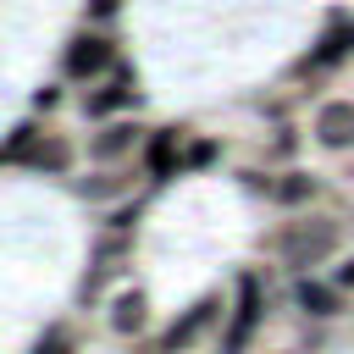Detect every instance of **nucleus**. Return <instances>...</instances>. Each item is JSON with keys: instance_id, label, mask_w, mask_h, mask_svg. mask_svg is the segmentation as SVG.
I'll use <instances>...</instances> for the list:
<instances>
[{"instance_id": "f257e3e1", "label": "nucleus", "mask_w": 354, "mask_h": 354, "mask_svg": "<svg viewBox=\"0 0 354 354\" xmlns=\"http://www.w3.org/2000/svg\"><path fill=\"white\" fill-rule=\"evenodd\" d=\"M111 55H116V50H111L105 33H77V39L66 44V61H61V66H66L72 83H94V77L111 66Z\"/></svg>"}, {"instance_id": "f03ea898", "label": "nucleus", "mask_w": 354, "mask_h": 354, "mask_svg": "<svg viewBox=\"0 0 354 354\" xmlns=\"http://www.w3.org/2000/svg\"><path fill=\"white\" fill-rule=\"evenodd\" d=\"M133 105V83L127 77H105V83H94L88 94H83V111L88 116H116V111H127Z\"/></svg>"}, {"instance_id": "7ed1b4c3", "label": "nucleus", "mask_w": 354, "mask_h": 354, "mask_svg": "<svg viewBox=\"0 0 354 354\" xmlns=\"http://www.w3.org/2000/svg\"><path fill=\"white\" fill-rule=\"evenodd\" d=\"M210 321H216V304H199L194 315H183L171 332H160V337H155V354H183V348H188V343H194Z\"/></svg>"}, {"instance_id": "20e7f679", "label": "nucleus", "mask_w": 354, "mask_h": 354, "mask_svg": "<svg viewBox=\"0 0 354 354\" xmlns=\"http://www.w3.org/2000/svg\"><path fill=\"white\" fill-rule=\"evenodd\" d=\"M293 299H299L304 315H337V310H343V293L332 288V277H326V282H299Z\"/></svg>"}, {"instance_id": "39448f33", "label": "nucleus", "mask_w": 354, "mask_h": 354, "mask_svg": "<svg viewBox=\"0 0 354 354\" xmlns=\"http://www.w3.org/2000/svg\"><path fill=\"white\" fill-rule=\"evenodd\" d=\"M138 144V127L133 122H105L100 133H94V160H116V155H127Z\"/></svg>"}, {"instance_id": "423d86ee", "label": "nucleus", "mask_w": 354, "mask_h": 354, "mask_svg": "<svg viewBox=\"0 0 354 354\" xmlns=\"http://www.w3.org/2000/svg\"><path fill=\"white\" fill-rule=\"evenodd\" d=\"M249 332H254V277H243V282H238V315H232V332H227V343H221V348H227V354H238Z\"/></svg>"}, {"instance_id": "0eeeda50", "label": "nucleus", "mask_w": 354, "mask_h": 354, "mask_svg": "<svg viewBox=\"0 0 354 354\" xmlns=\"http://www.w3.org/2000/svg\"><path fill=\"white\" fill-rule=\"evenodd\" d=\"M321 144H354V105H326L321 111Z\"/></svg>"}, {"instance_id": "6e6552de", "label": "nucleus", "mask_w": 354, "mask_h": 354, "mask_svg": "<svg viewBox=\"0 0 354 354\" xmlns=\"http://www.w3.org/2000/svg\"><path fill=\"white\" fill-rule=\"evenodd\" d=\"M111 326H116V332H138V326H144V299H138V293L116 299V315H111Z\"/></svg>"}, {"instance_id": "1a4fd4ad", "label": "nucleus", "mask_w": 354, "mask_h": 354, "mask_svg": "<svg viewBox=\"0 0 354 354\" xmlns=\"http://www.w3.org/2000/svg\"><path fill=\"white\" fill-rule=\"evenodd\" d=\"M332 288H337V293H354V260H343V266H337V277H332Z\"/></svg>"}]
</instances>
